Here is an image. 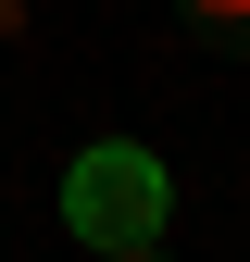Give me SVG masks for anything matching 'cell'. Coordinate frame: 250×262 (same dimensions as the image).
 <instances>
[{
    "instance_id": "3957f363",
    "label": "cell",
    "mask_w": 250,
    "mask_h": 262,
    "mask_svg": "<svg viewBox=\"0 0 250 262\" xmlns=\"http://www.w3.org/2000/svg\"><path fill=\"white\" fill-rule=\"evenodd\" d=\"M113 262H175V250H163V237H150V250H113Z\"/></svg>"
},
{
    "instance_id": "7a4b0ae2",
    "label": "cell",
    "mask_w": 250,
    "mask_h": 262,
    "mask_svg": "<svg viewBox=\"0 0 250 262\" xmlns=\"http://www.w3.org/2000/svg\"><path fill=\"white\" fill-rule=\"evenodd\" d=\"M175 13H187V25H200V38H213V50H238V62H250V0H175Z\"/></svg>"
},
{
    "instance_id": "6da1fadb",
    "label": "cell",
    "mask_w": 250,
    "mask_h": 262,
    "mask_svg": "<svg viewBox=\"0 0 250 262\" xmlns=\"http://www.w3.org/2000/svg\"><path fill=\"white\" fill-rule=\"evenodd\" d=\"M163 212H175V175H163L138 138H88L75 162H62V225H75L100 262H113V250H150Z\"/></svg>"
}]
</instances>
